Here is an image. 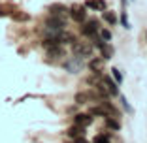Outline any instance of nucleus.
<instances>
[{
    "mask_svg": "<svg viewBox=\"0 0 147 143\" xmlns=\"http://www.w3.org/2000/svg\"><path fill=\"white\" fill-rule=\"evenodd\" d=\"M89 113H91V115H98V117H108V113H106V109L102 107V105H94V107H91Z\"/></svg>",
    "mask_w": 147,
    "mask_h": 143,
    "instance_id": "nucleus-16",
    "label": "nucleus"
},
{
    "mask_svg": "<svg viewBox=\"0 0 147 143\" xmlns=\"http://www.w3.org/2000/svg\"><path fill=\"white\" fill-rule=\"evenodd\" d=\"M126 2H128V0H121V4H123V6H126Z\"/></svg>",
    "mask_w": 147,
    "mask_h": 143,
    "instance_id": "nucleus-24",
    "label": "nucleus"
},
{
    "mask_svg": "<svg viewBox=\"0 0 147 143\" xmlns=\"http://www.w3.org/2000/svg\"><path fill=\"white\" fill-rule=\"evenodd\" d=\"M98 34H100V38L104 40V42H111V32H109L108 28H100Z\"/></svg>",
    "mask_w": 147,
    "mask_h": 143,
    "instance_id": "nucleus-20",
    "label": "nucleus"
},
{
    "mask_svg": "<svg viewBox=\"0 0 147 143\" xmlns=\"http://www.w3.org/2000/svg\"><path fill=\"white\" fill-rule=\"evenodd\" d=\"M104 124L108 126V128H111V130H115V132L121 130V121H119L117 117H111V115L104 117Z\"/></svg>",
    "mask_w": 147,
    "mask_h": 143,
    "instance_id": "nucleus-10",
    "label": "nucleus"
},
{
    "mask_svg": "<svg viewBox=\"0 0 147 143\" xmlns=\"http://www.w3.org/2000/svg\"><path fill=\"white\" fill-rule=\"evenodd\" d=\"M119 100H121V105H123V109H125L126 113H132V107H130V104H128V100H126V96L119 94Z\"/></svg>",
    "mask_w": 147,
    "mask_h": 143,
    "instance_id": "nucleus-19",
    "label": "nucleus"
},
{
    "mask_svg": "<svg viewBox=\"0 0 147 143\" xmlns=\"http://www.w3.org/2000/svg\"><path fill=\"white\" fill-rule=\"evenodd\" d=\"M92 143H109V136L108 134H98V136H94Z\"/></svg>",
    "mask_w": 147,
    "mask_h": 143,
    "instance_id": "nucleus-21",
    "label": "nucleus"
},
{
    "mask_svg": "<svg viewBox=\"0 0 147 143\" xmlns=\"http://www.w3.org/2000/svg\"><path fill=\"white\" fill-rule=\"evenodd\" d=\"M145 36H147V32H145Z\"/></svg>",
    "mask_w": 147,
    "mask_h": 143,
    "instance_id": "nucleus-25",
    "label": "nucleus"
},
{
    "mask_svg": "<svg viewBox=\"0 0 147 143\" xmlns=\"http://www.w3.org/2000/svg\"><path fill=\"white\" fill-rule=\"evenodd\" d=\"M81 25H83L81 26V34L85 36V38H92V36H96V34H98V30L102 28L98 19H89V21L81 23Z\"/></svg>",
    "mask_w": 147,
    "mask_h": 143,
    "instance_id": "nucleus-2",
    "label": "nucleus"
},
{
    "mask_svg": "<svg viewBox=\"0 0 147 143\" xmlns=\"http://www.w3.org/2000/svg\"><path fill=\"white\" fill-rule=\"evenodd\" d=\"M72 51L76 53V55H81V56H91L92 55V45L89 44H83V42H74L72 44Z\"/></svg>",
    "mask_w": 147,
    "mask_h": 143,
    "instance_id": "nucleus-4",
    "label": "nucleus"
},
{
    "mask_svg": "<svg viewBox=\"0 0 147 143\" xmlns=\"http://www.w3.org/2000/svg\"><path fill=\"white\" fill-rule=\"evenodd\" d=\"M119 21H121L123 28H130V23H128V15H126V11H125V9H123V11H121V15H119Z\"/></svg>",
    "mask_w": 147,
    "mask_h": 143,
    "instance_id": "nucleus-18",
    "label": "nucleus"
},
{
    "mask_svg": "<svg viewBox=\"0 0 147 143\" xmlns=\"http://www.w3.org/2000/svg\"><path fill=\"white\" fill-rule=\"evenodd\" d=\"M94 117H92L91 113H78V115H74V124L81 126V128H87V126H91Z\"/></svg>",
    "mask_w": 147,
    "mask_h": 143,
    "instance_id": "nucleus-5",
    "label": "nucleus"
},
{
    "mask_svg": "<svg viewBox=\"0 0 147 143\" xmlns=\"http://www.w3.org/2000/svg\"><path fill=\"white\" fill-rule=\"evenodd\" d=\"M98 49H100V55H102V58H104V60H109V58L113 56V47L109 45V42H104V44L100 45Z\"/></svg>",
    "mask_w": 147,
    "mask_h": 143,
    "instance_id": "nucleus-11",
    "label": "nucleus"
},
{
    "mask_svg": "<svg viewBox=\"0 0 147 143\" xmlns=\"http://www.w3.org/2000/svg\"><path fill=\"white\" fill-rule=\"evenodd\" d=\"M66 134H68V138H83V136H85V128H81V126H78V124H74V126H70L68 128V132H66Z\"/></svg>",
    "mask_w": 147,
    "mask_h": 143,
    "instance_id": "nucleus-14",
    "label": "nucleus"
},
{
    "mask_svg": "<svg viewBox=\"0 0 147 143\" xmlns=\"http://www.w3.org/2000/svg\"><path fill=\"white\" fill-rule=\"evenodd\" d=\"M111 74H113V79H115V83L121 87L123 85V74H121V70L119 68H111Z\"/></svg>",
    "mask_w": 147,
    "mask_h": 143,
    "instance_id": "nucleus-17",
    "label": "nucleus"
},
{
    "mask_svg": "<svg viewBox=\"0 0 147 143\" xmlns=\"http://www.w3.org/2000/svg\"><path fill=\"white\" fill-rule=\"evenodd\" d=\"M68 15L76 23H85L87 21V8L83 4H74L68 8Z\"/></svg>",
    "mask_w": 147,
    "mask_h": 143,
    "instance_id": "nucleus-3",
    "label": "nucleus"
},
{
    "mask_svg": "<svg viewBox=\"0 0 147 143\" xmlns=\"http://www.w3.org/2000/svg\"><path fill=\"white\" fill-rule=\"evenodd\" d=\"M70 143H91V141H87V139H85V136H83V138H74Z\"/></svg>",
    "mask_w": 147,
    "mask_h": 143,
    "instance_id": "nucleus-23",
    "label": "nucleus"
},
{
    "mask_svg": "<svg viewBox=\"0 0 147 143\" xmlns=\"http://www.w3.org/2000/svg\"><path fill=\"white\" fill-rule=\"evenodd\" d=\"M47 55L53 56V58H62V56H66V53H64V49H62V45L59 44V45H53V47H49V49H47Z\"/></svg>",
    "mask_w": 147,
    "mask_h": 143,
    "instance_id": "nucleus-13",
    "label": "nucleus"
},
{
    "mask_svg": "<svg viewBox=\"0 0 147 143\" xmlns=\"http://www.w3.org/2000/svg\"><path fill=\"white\" fill-rule=\"evenodd\" d=\"M104 58L102 56H92V58H89V72L91 74H100L102 72V68H104Z\"/></svg>",
    "mask_w": 147,
    "mask_h": 143,
    "instance_id": "nucleus-6",
    "label": "nucleus"
},
{
    "mask_svg": "<svg viewBox=\"0 0 147 143\" xmlns=\"http://www.w3.org/2000/svg\"><path fill=\"white\" fill-rule=\"evenodd\" d=\"M102 19H104L108 25H111V26H115L117 23H119V19H117L115 11H111V9H104V11H102Z\"/></svg>",
    "mask_w": 147,
    "mask_h": 143,
    "instance_id": "nucleus-12",
    "label": "nucleus"
},
{
    "mask_svg": "<svg viewBox=\"0 0 147 143\" xmlns=\"http://www.w3.org/2000/svg\"><path fill=\"white\" fill-rule=\"evenodd\" d=\"M49 15L66 19V15H68V8H66L64 4H51V6H49Z\"/></svg>",
    "mask_w": 147,
    "mask_h": 143,
    "instance_id": "nucleus-7",
    "label": "nucleus"
},
{
    "mask_svg": "<svg viewBox=\"0 0 147 143\" xmlns=\"http://www.w3.org/2000/svg\"><path fill=\"white\" fill-rule=\"evenodd\" d=\"M104 83H106V87H108L109 94L111 96H119V85L115 83V79L108 77V75H104Z\"/></svg>",
    "mask_w": 147,
    "mask_h": 143,
    "instance_id": "nucleus-9",
    "label": "nucleus"
},
{
    "mask_svg": "<svg viewBox=\"0 0 147 143\" xmlns=\"http://www.w3.org/2000/svg\"><path fill=\"white\" fill-rule=\"evenodd\" d=\"M83 6H85L87 9H94V11H104V9H108L106 0H87Z\"/></svg>",
    "mask_w": 147,
    "mask_h": 143,
    "instance_id": "nucleus-8",
    "label": "nucleus"
},
{
    "mask_svg": "<svg viewBox=\"0 0 147 143\" xmlns=\"http://www.w3.org/2000/svg\"><path fill=\"white\" fill-rule=\"evenodd\" d=\"M91 92H78V94H76V102H78V104H87V102H89V100H91Z\"/></svg>",
    "mask_w": 147,
    "mask_h": 143,
    "instance_id": "nucleus-15",
    "label": "nucleus"
},
{
    "mask_svg": "<svg viewBox=\"0 0 147 143\" xmlns=\"http://www.w3.org/2000/svg\"><path fill=\"white\" fill-rule=\"evenodd\" d=\"M11 17L15 19V21H28V15H26V13H23V11H17V13L13 11Z\"/></svg>",
    "mask_w": 147,
    "mask_h": 143,
    "instance_id": "nucleus-22",
    "label": "nucleus"
},
{
    "mask_svg": "<svg viewBox=\"0 0 147 143\" xmlns=\"http://www.w3.org/2000/svg\"><path fill=\"white\" fill-rule=\"evenodd\" d=\"M62 66H64V70L68 74H79L83 70V66H85V62H83L81 55H76V53H74L72 56H68V58L62 62Z\"/></svg>",
    "mask_w": 147,
    "mask_h": 143,
    "instance_id": "nucleus-1",
    "label": "nucleus"
}]
</instances>
